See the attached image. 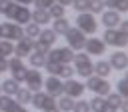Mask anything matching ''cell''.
<instances>
[{"mask_svg": "<svg viewBox=\"0 0 128 112\" xmlns=\"http://www.w3.org/2000/svg\"><path fill=\"white\" fill-rule=\"evenodd\" d=\"M0 54L2 56H12L14 54V42L12 40H4V38H0Z\"/></svg>", "mask_w": 128, "mask_h": 112, "instance_id": "f1b7e54d", "label": "cell"}, {"mask_svg": "<svg viewBox=\"0 0 128 112\" xmlns=\"http://www.w3.org/2000/svg\"><path fill=\"white\" fill-rule=\"evenodd\" d=\"M32 50H34V40L28 38V36H22L14 44V56H18V58H26Z\"/></svg>", "mask_w": 128, "mask_h": 112, "instance_id": "9a60e30c", "label": "cell"}, {"mask_svg": "<svg viewBox=\"0 0 128 112\" xmlns=\"http://www.w3.org/2000/svg\"><path fill=\"white\" fill-rule=\"evenodd\" d=\"M122 20V16H120V12H116V10H102L100 12V22L106 26V28H116L118 26V22Z\"/></svg>", "mask_w": 128, "mask_h": 112, "instance_id": "e0dca14e", "label": "cell"}, {"mask_svg": "<svg viewBox=\"0 0 128 112\" xmlns=\"http://www.w3.org/2000/svg\"><path fill=\"white\" fill-rule=\"evenodd\" d=\"M104 98H106V102H108V104H112L114 108H118V106H120V104L124 102V98H122V96H120L118 92H108V94H106Z\"/></svg>", "mask_w": 128, "mask_h": 112, "instance_id": "d6a6232c", "label": "cell"}, {"mask_svg": "<svg viewBox=\"0 0 128 112\" xmlns=\"http://www.w3.org/2000/svg\"><path fill=\"white\" fill-rule=\"evenodd\" d=\"M0 94H2V88H0Z\"/></svg>", "mask_w": 128, "mask_h": 112, "instance_id": "c3c4849f", "label": "cell"}, {"mask_svg": "<svg viewBox=\"0 0 128 112\" xmlns=\"http://www.w3.org/2000/svg\"><path fill=\"white\" fill-rule=\"evenodd\" d=\"M74 66L70 64H60V70H58V78L60 80H68V78H74Z\"/></svg>", "mask_w": 128, "mask_h": 112, "instance_id": "4316f807", "label": "cell"}, {"mask_svg": "<svg viewBox=\"0 0 128 112\" xmlns=\"http://www.w3.org/2000/svg\"><path fill=\"white\" fill-rule=\"evenodd\" d=\"M20 112H30V110H26V108H24V106H22V108H20Z\"/></svg>", "mask_w": 128, "mask_h": 112, "instance_id": "bcb514c9", "label": "cell"}, {"mask_svg": "<svg viewBox=\"0 0 128 112\" xmlns=\"http://www.w3.org/2000/svg\"><path fill=\"white\" fill-rule=\"evenodd\" d=\"M12 2H16V4H22V6H30V4H32V0H12Z\"/></svg>", "mask_w": 128, "mask_h": 112, "instance_id": "7bdbcfd3", "label": "cell"}, {"mask_svg": "<svg viewBox=\"0 0 128 112\" xmlns=\"http://www.w3.org/2000/svg\"><path fill=\"white\" fill-rule=\"evenodd\" d=\"M58 4H62V6H70L72 4V0H56Z\"/></svg>", "mask_w": 128, "mask_h": 112, "instance_id": "ee69618b", "label": "cell"}, {"mask_svg": "<svg viewBox=\"0 0 128 112\" xmlns=\"http://www.w3.org/2000/svg\"><path fill=\"white\" fill-rule=\"evenodd\" d=\"M0 88H2V94H8V96L14 98L16 92H18V88H20V82H16L14 78H6V80H2Z\"/></svg>", "mask_w": 128, "mask_h": 112, "instance_id": "7402d4cb", "label": "cell"}, {"mask_svg": "<svg viewBox=\"0 0 128 112\" xmlns=\"http://www.w3.org/2000/svg\"><path fill=\"white\" fill-rule=\"evenodd\" d=\"M108 64L112 66V70H118V72L126 70V66H128V56H126V52H124L122 48H118L116 52H112V54H110Z\"/></svg>", "mask_w": 128, "mask_h": 112, "instance_id": "2e32d148", "label": "cell"}, {"mask_svg": "<svg viewBox=\"0 0 128 112\" xmlns=\"http://www.w3.org/2000/svg\"><path fill=\"white\" fill-rule=\"evenodd\" d=\"M2 58H6V56H2V54H0V60H2Z\"/></svg>", "mask_w": 128, "mask_h": 112, "instance_id": "7dc6e473", "label": "cell"}, {"mask_svg": "<svg viewBox=\"0 0 128 112\" xmlns=\"http://www.w3.org/2000/svg\"><path fill=\"white\" fill-rule=\"evenodd\" d=\"M44 68H46V72H48V74H52V76H58L60 64H54V62H46V64H44Z\"/></svg>", "mask_w": 128, "mask_h": 112, "instance_id": "8d00e7d4", "label": "cell"}, {"mask_svg": "<svg viewBox=\"0 0 128 112\" xmlns=\"http://www.w3.org/2000/svg\"><path fill=\"white\" fill-rule=\"evenodd\" d=\"M120 32H128V20H120L118 22V26H116Z\"/></svg>", "mask_w": 128, "mask_h": 112, "instance_id": "f35d334b", "label": "cell"}, {"mask_svg": "<svg viewBox=\"0 0 128 112\" xmlns=\"http://www.w3.org/2000/svg\"><path fill=\"white\" fill-rule=\"evenodd\" d=\"M0 38H2V32H0Z\"/></svg>", "mask_w": 128, "mask_h": 112, "instance_id": "681fc988", "label": "cell"}, {"mask_svg": "<svg viewBox=\"0 0 128 112\" xmlns=\"http://www.w3.org/2000/svg\"><path fill=\"white\" fill-rule=\"evenodd\" d=\"M102 10H104V0H90V6H88L90 14H100Z\"/></svg>", "mask_w": 128, "mask_h": 112, "instance_id": "d590c367", "label": "cell"}, {"mask_svg": "<svg viewBox=\"0 0 128 112\" xmlns=\"http://www.w3.org/2000/svg\"><path fill=\"white\" fill-rule=\"evenodd\" d=\"M64 38H66V46L72 48L74 52H78V50H84V42H86L88 36H86L82 30H78L76 26H70L68 32L64 34Z\"/></svg>", "mask_w": 128, "mask_h": 112, "instance_id": "52a82bcc", "label": "cell"}, {"mask_svg": "<svg viewBox=\"0 0 128 112\" xmlns=\"http://www.w3.org/2000/svg\"><path fill=\"white\" fill-rule=\"evenodd\" d=\"M116 92H118L122 98H126V94H128V80H126V76H122V78L116 82Z\"/></svg>", "mask_w": 128, "mask_h": 112, "instance_id": "836d02e7", "label": "cell"}, {"mask_svg": "<svg viewBox=\"0 0 128 112\" xmlns=\"http://www.w3.org/2000/svg\"><path fill=\"white\" fill-rule=\"evenodd\" d=\"M76 28L82 30L86 36H94L98 30V22L94 18V14L90 12H78L76 14Z\"/></svg>", "mask_w": 128, "mask_h": 112, "instance_id": "3957f363", "label": "cell"}, {"mask_svg": "<svg viewBox=\"0 0 128 112\" xmlns=\"http://www.w3.org/2000/svg\"><path fill=\"white\" fill-rule=\"evenodd\" d=\"M30 104L38 110H46V108H52L56 106V98L48 96L44 90H38V92H32V98H30Z\"/></svg>", "mask_w": 128, "mask_h": 112, "instance_id": "7c38bea8", "label": "cell"}, {"mask_svg": "<svg viewBox=\"0 0 128 112\" xmlns=\"http://www.w3.org/2000/svg\"><path fill=\"white\" fill-rule=\"evenodd\" d=\"M74 58V50L68 46H60V48H50L46 54V62H54V64H70Z\"/></svg>", "mask_w": 128, "mask_h": 112, "instance_id": "5b68a950", "label": "cell"}, {"mask_svg": "<svg viewBox=\"0 0 128 112\" xmlns=\"http://www.w3.org/2000/svg\"><path fill=\"white\" fill-rule=\"evenodd\" d=\"M42 112H60L56 106H52V108H46V110H42Z\"/></svg>", "mask_w": 128, "mask_h": 112, "instance_id": "f6af8a7d", "label": "cell"}, {"mask_svg": "<svg viewBox=\"0 0 128 112\" xmlns=\"http://www.w3.org/2000/svg\"><path fill=\"white\" fill-rule=\"evenodd\" d=\"M102 40H104L106 46L110 44L114 48H126V44H128V32H120L118 28H106Z\"/></svg>", "mask_w": 128, "mask_h": 112, "instance_id": "277c9868", "label": "cell"}, {"mask_svg": "<svg viewBox=\"0 0 128 112\" xmlns=\"http://www.w3.org/2000/svg\"><path fill=\"white\" fill-rule=\"evenodd\" d=\"M84 86H86V90H90L92 94H98V96H106V94L110 92V82H108V78H102V76H96V74L88 76Z\"/></svg>", "mask_w": 128, "mask_h": 112, "instance_id": "8992f818", "label": "cell"}, {"mask_svg": "<svg viewBox=\"0 0 128 112\" xmlns=\"http://www.w3.org/2000/svg\"><path fill=\"white\" fill-rule=\"evenodd\" d=\"M70 6L76 10V14H78V12H88L90 0H72V4H70Z\"/></svg>", "mask_w": 128, "mask_h": 112, "instance_id": "e575fe53", "label": "cell"}, {"mask_svg": "<svg viewBox=\"0 0 128 112\" xmlns=\"http://www.w3.org/2000/svg\"><path fill=\"white\" fill-rule=\"evenodd\" d=\"M84 50H86L88 56H104V54H106V44H104L102 38H96V34H94V36L86 38Z\"/></svg>", "mask_w": 128, "mask_h": 112, "instance_id": "8fae6325", "label": "cell"}, {"mask_svg": "<svg viewBox=\"0 0 128 112\" xmlns=\"http://www.w3.org/2000/svg\"><path fill=\"white\" fill-rule=\"evenodd\" d=\"M54 2H56V0H32V4H34L36 8H44V10H48Z\"/></svg>", "mask_w": 128, "mask_h": 112, "instance_id": "74e56055", "label": "cell"}, {"mask_svg": "<svg viewBox=\"0 0 128 112\" xmlns=\"http://www.w3.org/2000/svg\"><path fill=\"white\" fill-rule=\"evenodd\" d=\"M4 16H6V20H10V22H14V24L24 26V24H28V22H30L32 12H30V8H26V6H22V4L10 2V6L6 8Z\"/></svg>", "mask_w": 128, "mask_h": 112, "instance_id": "6da1fadb", "label": "cell"}, {"mask_svg": "<svg viewBox=\"0 0 128 112\" xmlns=\"http://www.w3.org/2000/svg\"><path fill=\"white\" fill-rule=\"evenodd\" d=\"M24 84L30 92H38L42 90V84H44V76L40 72V68H28L26 72V78H24Z\"/></svg>", "mask_w": 128, "mask_h": 112, "instance_id": "30bf717a", "label": "cell"}, {"mask_svg": "<svg viewBox=\"0 0 128 112\" xmlns=\"http://www.w3.org/2000/svg\"><path fill=\"white\" fill-rule=\"evenodd\" d=\"M22 30H24V36H28V38H32V40L40 34V26H38L36 22H32V20H30L28 24H24V26H22Z\"/></svg>", "mask_w": 128, "mask_h": 112, "instance_id": "484cf974", "label": "cell"}, {"mask_svg": "<svg viewBox=\"0 0 128 112\" xmlns=\"http://www.w3.org/2000/svg\"><path fill=\"white\" fill-rule=\"evenodd\" d=\"M2 72H8V58H2L0 60V74Z\"/></svg>", "mask_w": 128, "mask_h": 112, "instance_id": "60d3db41", "label": "cell"}, {"mask_svg": "<svg viewBox=\"0 0 128 112\" xmlns=\"http://www.w3.org/2000/svg\"><path fill=\"white\" fill-rule=\"evenodd\" d=\"M104 102H106V98H104V96H98V94H94V96H92V100H88V104H90V110H92V112H100V110H102V106H104Z\"/></svg>", "mask_w": 128, "mask_h": 112, "instance_id": "4dcf8cb0", "label": "cell"}, {"mask_svg": "<svg viewBox=\"0 0 128 112\" xmlns=\"http://www.w3.org/2000/svg\"><path fill=\"white\" fill-rule=\"evenodd\" d=\"M48 14H50V18H62V16L66 14V6H62V4H58V2H54V4L48 8Z\"/></svg>", "mask_w": 128, "mask_h": 112, "instance_id": "f546056e", "label": "cell"}, {"mask_svg": "<svg viewBox=\"0 0 128 112\" xmlns=\"http://www.w3.org/2000/svg\"><path fill=\"white\" fill-rule=\"evenodd\" d=\"M70 26H72V22H70L66 16H62V18H54V22H52V30L56 32V36H64V34L68 32Z\"/></svg>", "mask_w": 128, "mask_h": 112, "instance_id": "ffe728a7", "label": "cell"}, {"mask_svg": "<svg viewBox=\"0 0 128 112\" xmlns=\"http://www.w3.org/2000/svg\"><path fill=\"white\" fill-rule=\"evenodd\" d=\"M26 58H28V62H30L32 68H44V64H46V54H42L38 50H32Z\"/></svg>", "mask_w": 128, "mask_h": 112, "instance_id": "603a6c76", "label": "cell"}, {"mask_svg": "<svg viewBox=\"0 0 128 112\" xmlns=\"http://www.w3.org/2000/svg\"><path fill=\"white\" fill-rule=\"evenodd\" d=\"M72 106H74V98H70L66 94H62V96L56 98V108L60 112H72Z\"/></svg>", "mask_w": 128, "mask_h": 112, "instance_id": "cb8c5ba5", "label": "cell"}, {"mask_svg": "<svg viewBox=\"0 0 128 112\" xmlns=\"http://www.w3.org/2000/svg\"><path fill=\"white\" fill-rule=\"evenodd\" d=\"M100 112H118V108H114L112 104H108V102H104V106H102V110Z\"/></svg>", "mask_w": 128, "mask_h": 112, "instance_id": "ab89813d", "label": "cell"}, {"mask_svg": "<svg viewBox=\"0 0 128 112\" xmlns=\"http://www.w3.org/2000/svg\"><path fill=\"white\" fill-rule=\"evenodd\" d=\"M92 74L102 76V78H108V76L112 74V66L108 64V60H98V62H92Z\"/></svg>", "mask_w": 128, "mask_h": 112, "instance_id": "ac0fdd59", "label": "cell"}, {"mask_svg": "<svg viewBox=\"0 0 128 112\" xmlns=\"http://www.w3.org/2000/svg\"><path fill=\"white\" fill-rule=\"evenodd\" d=\"M72 62H74V72H76L78 76H82V78L92 76V60H90V56H88L86 52H82V50L74 52Z\"/></svg>", "mask_w": 128, "mask_h": 112, "instance_id": "7a4b0ae2", "label": "cell"}, {"mask_svg": "<svg viewBox=\"0 0 128 112\" xmlns=\"http://www.w3.org/2000/svg\"><path fill=\"white\" fill-rule=\"evenodd\" d=\"M0 32H2V38H4V40H12V42H16V40H20V38L24 36L22 26H20V24H14V22H10V20H6V22L0 24Z\"/></svg>", "mask_w": 128, "mask_h": 112, "instance_id": "9c48e42d", "label": "cell"}, {"mask_svg": "<svg viewBox=\"0 0 128 112\" xmlns=\"http://www.w3.org/2000/svg\"><path fill=\"white\" fill-rule=\"evenodd\" d=\"M72 112H92V110H90L88 100H84V98H76V100H74V106H72Z\"/></svg>", "mask_w": 128, "mask_h": 112, "instance_id": "1f68e13d", "label": "cell"}, {"mask_svg": "<svg viewBox=\"0 0 128 112\" xmlns=\"http://www.w3.org/2000/svg\"><path fill=\"white\" fill-rule=\"evenodd\" d=\"M10 2H12V0H0V14L6 12V8L10 6Z\"/></svg>", "mask_w": 128, "mask_h": 112, "instance_id": "b9f144b4", "label": "cell"}, {"mask_svg": "<svg viewBox=\"0 0 128 112\" xmlns=\"http://www.w3.org/2000/svg\"><path fill=\"white\" fill-rule=\"evenodd\" d=\"M62 90H64V94L66 96H70V98H80L82 94H84V90H86V86L82 84V82H78V80H74V78H68V80H64L62 82Z\"/></svg>", "mask_w": 128, "mask_h": 112, "instance_id": "5bb4252c", "label": "cell"}, {"mask_svg": "<svg viewBox=\"0 0 128 112\" xmlns=\"http://www.w3.org/2000/svg\"><path fill=\"white\" fill-rule=\"evenodd\" d=\"M104 8H110V10H116V12H126L128 0H104Z\"/></svg>", "mask_w": 128, "mask_h": 112, "instance_id": "d4e9b609", "label": "cell"}, {"mask_svg": "<svg viewBox=\"0 0 128 112\" xmlns=\"http://www.w3.org/2000/svg\"><path fill=\"white\" fill-rule=\"evenodd\" d=\"M36 38H38V42H42V44H46V46H52L58 36H56V32H54L52 28H40V34H38Z\"/></svg>", "mask_w": 128, "mask_h": 112, "instance_id": "44dd1931", "label": "cell"}, {"mask_svg": "<svg viewBox=\"0 0 128 112\" xmlns=\"http://www.w3.org/2000/svg\"><path fill=\"white\" fill-rule=\"evenodd\" d=\"M16 102H20V104H30V98H32V92L28 90V88H18V92H16Z\"/></svg>", "mask_w": 128, "mask_h": 112, "instance_id": "83f0119b", "label": "cell"}, {"mask_svg": "<svg viewBox=\"0 0 128 112\" xmlns=\"http://www.w3.org/2000/svg\"><path fill=\"white\" fill-rule=\"evenodd\" d=\"M42 90H44L48 96H52V98H58V96L64 94V90H62V80H60L58 76H52V74H50L48 78H44Z\"/></svg>", "mask_w": 128, "mask_h": 112, "instance_id": "4fadbf2b", "label": "cell"}, {"mask_svg": "<svg viewBox=\"0 0 128 112\" xmlns=\"http://www.w3.org/2000/svg\"><path fill=\"white\" fill-rule=\"evenodd\" d=\"M8 70H10V78H14L16 82H24V78H26V72H28V66L24 64V58H18V56H14V58H10L8 60Z\"/></svg>", "mask_w": 128, "mask_h": 112, "instance_id": "ba28073f", "label": "cell"}, {"mask_svg": "<svg viewBox=\"0 0 128 112\" xmlns=\"http://www.w3.org/2000/svg\"><path fill=\"white\" fill-rule=\"evenodd\" d=\"M30 20L32 22H36L38 26H44V24H50V14H48V10H44V8H34L32 10V16H30Z\"/></svg>", "mask_w": 128, "mask_h": 112, "instance_id": "d6986e66", "label": "cell"}]
</instances>
